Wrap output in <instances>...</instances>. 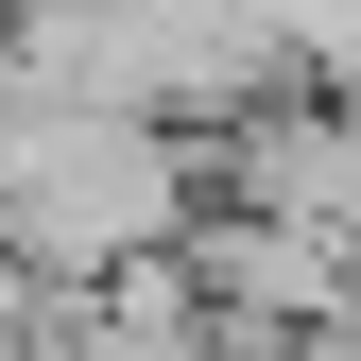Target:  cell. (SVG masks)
I'll list each match as a JSON object with an SVG mask.
<instances>
[{
	"mask_svg": "<svg viewBox=\"0 0 361 361\" xmlns=\"http://www.w3.org/2000/svg\"><path fill=\"white\" fill-rule=\"evenodd\" d=\"M310 361H361V293H344V327H327V344H310Z\"/></svg>",
	"mask_w": 361,
	"mask_h": 361,
	"instance_id": "6da1fadb",
	"label": "cell"
}]
</instances>
